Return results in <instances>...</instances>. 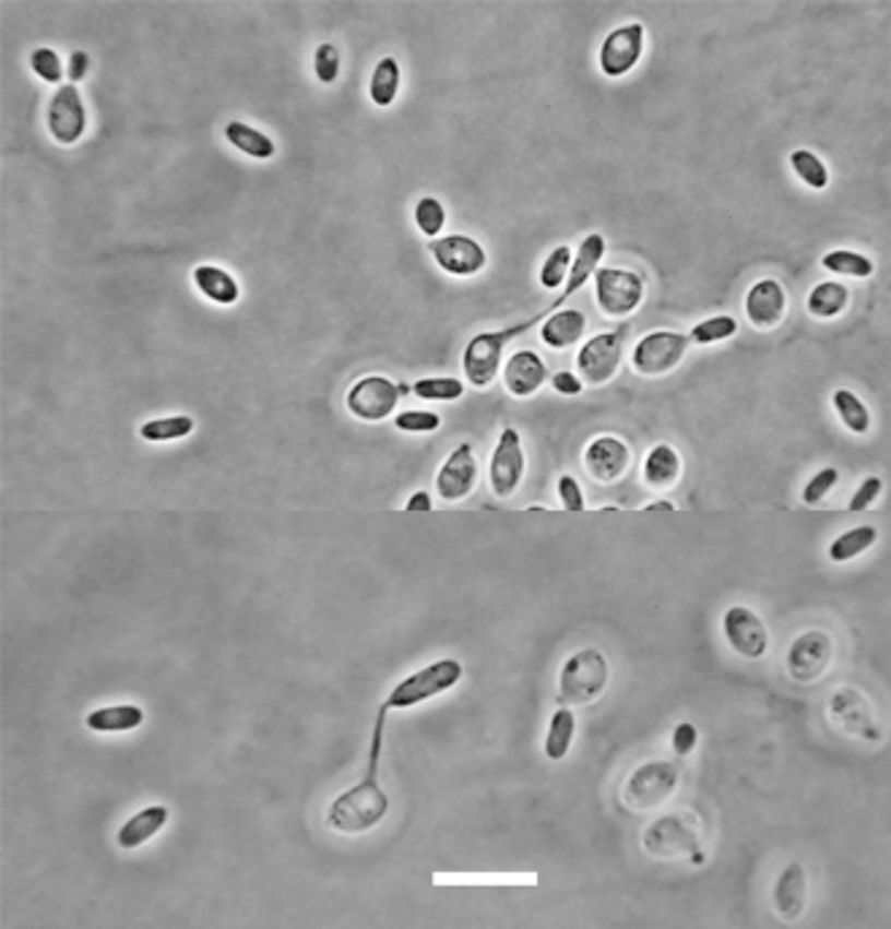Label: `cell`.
I'll return each mask as SVG.
<instances>
[{
  "instance_id": "7402d4cb",
  "label": "cell",
  "mask_w": 891,
  "mask_h": 929,
  "mask_svg": "<svg viewBox=\"0 0 891 929\" xmlns=\"http://www.w3.org/2000/svg\"><path fill=\"white\" fill-rule=\"evenodd\" d=\"M808 903V876L803 865H786L773 886V908L784 921H797Z\"/></svg>"
},
{
  "instance_id": "d4e9b609",
  "label": "cell",
  "mask_w": 891,
  "mask_h": 929,
  "mask_svg": "<svg viewBox=\"0 0 891 929\" xmlns=\"http://www.w3.org/2000/svg\"><path fill=\"white\" fill-rule=\"evenodd\" d=\"M192 284L205 300L216 306H236L241 300V287H238L236 276L219 265H203L192 267Z\"/></svg>"
},
{
  "instance_id": "4316f807",
  "label": "cell",
  "mask_w": 891,
  "mask_h": 929,
  "mask_svg": "<svg viewBox=\"0 0 891 929\" xmlns=\"http://www.w3.org/2000/svg\"><path fill=\"white\" fill-rule=\"evenodd\" d=\"M144 722H146V714L141 705L122 703V705H103V708L90 711L87 719H84V727H87L90 733L111 735V733H133V729H139Z\"/></svg>"
},
{
  "instance_id": "8992f818",
  "label": "cell",
  "mask_w": 891,
  "mask_h": 929,
  "mask_svg": "<svg viewBox=\"0 0 891 929\" xmlns=\"http://www.w3.org/2000/svg\"><path fill=\"white\" fill-rule=\"evenodd\" d=\"M678 781H681V767L673 760L643 762L621 786V802L627 811H654L676 795Z\"/></svg>"
},
{
  "instance_id": "7dc6e473",
  "label": "cell",
  "mask_w": 891,
  "mask_h": 929,
  "mask_svg": "<svg viewBox=\"0 0 891 929\" xmlns=\"http://www.w3.org/2000/svg\"><path fill=\"white\" fill-rule=\"evenodd\" d=\"M700 743V729L692 722H678L670 733V746L676 757H689Z\"/></svg>"
},
{
  "instance_id": "8fae6325",
  "label": "cell",
  "mask_w": 891,
  "mask_h": 929,
  "mask_svg": "<svg viewBox=\"0 0 891 929\" xmlns=\"http://www.w3.org/2000/svg\"><path fill=\"white\" fill-rule=\"evenodd\" d=\"M645 49V27L641 22H627L614 27L599 44V71L608 79H621L641 62Z\"/></svg>"
},
{
  "instance_id": "603a6c76",
  "label": "cell",
  "mask_w": 891,
  "mask_h": 929,
  "mask_svg": "<svg viewBox=\"0 0 891 929\" xmlns=\"http://www.w3.org/2000/svg\"><path fill=\"white\" fill-rule=\"evenodd\" d=\"M586 313L579 309H565L548 313L544 322L538 324L540 341L554 352L570 349V346L579 344L586 335Z\"/></svg>"
},
{
  "instance_id": "74e56055",
  "label": "cell",
  "mask_w": 891,
  "mask_h": 929,
  "mask_svg": "<svg viewBox=\"0 0 891 929\" xmlns=\"http://www.w3.org/2000/svg\"><path fill=\"white\" fill-rule=\"evenodd\" d=\"M738 319L729 317V313H718V317H708L702 319V322H697L692 330H689V341L697 346H713V344H722V341H729L738 335Z\"/></svg>"
},
{
  "instance_id": "f6af8a7d",
  "label": "cell",
  "mask_w": 891,
  "mask_h": 929,
  "mask_svg": "<svg viewBox=\"0 0 891 929\" xmlns=\"http://www.w3.org/2000/svg\"><path fill=\"white\" fill-rule=\"evenodd\" d=\"M400 432H436L441 427V416L436 412H403L395 416Z\"/></svg>"
},
{
  "instance_id": "83f0119b",
  "label": "cell",
  "mask_w": 891,
  "mask_h": 929,
  "mask_svg": "<svg viewBox=\"0 0 891 929\" xmlns=\"http://www.w3.org/2000/svg\"><path fill=\"white\" fill-rule=\"evenodd\" d=\"M603 258H605V238L599 236V233H590V236L581 241L579 252L573 254V265H570L568 282H565L562 293L568 295V298H573V295L594 276V271H597Z\"/></svg>"
},
{
  "instance_id": "484cf974",
  "label": "cell",
  "mask_w": 891,
  "mask_h": 929,
  "mask_svg": "<svg viewBox=\"0 0 891 929\" xmlns=\"http://www.w3.org/2000/svg\"><path fill=\"white\" fill-rule=\"evenodd\" d=\"M684 473V460L676 446L670 443H654L645 454L643 463V481L651 489H670L676 487L678 478Z\"/></svg>"
},
{
  "instance_id": "e0dca14e",
  "label": "cell",
  "mask_w": 891,
  "mask_h": 929,
  "mask_svg": "<svg viewBox=\"0 0 891 929\" xmlns=\"http://www.w3.org/2000/svg\"><path fill=\"white\" fill-rule=\"evenodd\" d=\"M478 478V463L476 452H473V443H460L449 457L443 460V465L438 467L436 476V492L443 503H460L467 495L473 492Z\"/></svg>"
},
{
  "instance_id": "e575fe53",
  "label": "cell",
  "mask_w": 891,
  "mask_h": 929,
  "mask_svg": "<svg viewBox=\"0 0 891 929\" xmlns=\"http://www.w3.org/2000/svg\"><path fill=\"white\" fill-rule=\"evenodd\" d=\"M195 432V419L187 414L176 416H157V419H148L139 427V436L146 443H170L181 441V438H190Z\"/></svg>"
},
{
  "instance_id": "4fadbf2b",
  "label": "cell",
  "mask_w": 891,
  "mask_h": 929,
  "mask_svg": "<svg viewBox=\"0 0 891 929\" xmlns=\"http://www.w3.org/2000/svg\"><path fill=\"white\" fill-rule=\"evenodd\" d=\"M47 130L60 146H73L87 133V106L76 84H62L47 108Z\"/></svg>"
},
{
  "instance_id": "ba28073f",
  "label": "cell",
  "mask_w": 891,
  "mask_h": 929,
  "mask_svg": "<svg viewBox=\"0 0 891 929\" xmlns=\"http://www.w3.org/2000/svg\"><path fill=\"white\" fill-rule=\"evenodd\" d=\"M630 338V322L619 324L608 333L592 335L575 357V368H579V379L590 386H603L619 373L621 360H625V346Z\"/></svg>"
},
{
  "instance_id": "6da1fadb",
  "label": "cell",
  "mask_w": 891,
  "mask_h": 929,
  "mask_svg": "<svg viewBox=\"0 0 891 929\" xmlns=\"http://www.w3.org/2000/svg\"><path fill=\"white\" fill-rule=\"evenodd\" d=\"M387 714H390V711L381 705L373 722V735H370L368 765H365L363 781H357L352 789H346L344 795L335 797L328 808V826L341 832V835H363V832L373 830L376 824L384 822L387 813H390V795H387L379 781Z\"/></svg>"
},
{
  "instance_id": "816d5d0a",
  "label": "cell",
  "mask_w": 891,
  "mask_h": 929,
  "mask_svg": "<svg viewBox=\"0 0 891 929\" xmlns=\"http://www.w3.org/2000/svg\"><path fill=\"white\" fill-rule=\"evenodd\" d=\"M430 509H432V498L425 492V489H416V492L408 498V503H405V511H430Z\"/></svg>"
},
{
  "instance_id": "f5cc1de1",
  "label": "cell",
  "mask_w": 891,
  "mask_h": 929,
  "mask_svg": "<svg viewBox=\"0 0 891 929\" xmlns=\"http://www.w3.org/2000/svg\"><path fill=\"white\" fill-rule=\"evenodd\" d=\"M643 511H676V503L673 500H651V503L643 505Z\"/></svg>"
},
{
  "instance_id": "2e32d148",
  "label": "cell",
  "mask_w": 891,
  "mask_h": 929,
  "mask_svg": "<svg viewBox=\"0 0 891 929\" xmlns=\"http://www.w3.org/2000/svg\"><path fill=\"white\" fill-rule=\"evenodd\" d=\"M430 254L441 271L456 278L478 276L489 262L487 249H484L476 238L460 236V233L430 241Z\"/></svg>"
},
{
  "instance_id": "5b68a950",
  "label": "cell",
  "mask_w": 891,
  "mask_h": 929,
  "mask_svg": "<svg viewBox=\"0 0 891 929\" xmlns=\"http://www.w3.org/2000/svg\"><path fill=\"white\" fill-rule=\"evenodd\" d=\"M462 676H465V668H462L460 659H436V663L425 665L421 670L411 672L403 681H397L381 705L387 711L416 708V705L454 689L462 681Z\"/></svg>"
},
{
  "instance_id": "cb8c5ba5",
  "label": "cell",
  "mask_w": 891,
  "mask_h": 929,
  "mask_svg": "<svg viewBox=\"0 0 891 929\" xmlns=\"http://www.w3.org/2000/svg\"><path fill=\"white\" fill-rule=\"evenodd\" d=\"M168 806H148L144 811L133 813V817L117 830V846L122 848V851H135V848H141L144 843L152 841V837L168 824Z\"/></svg>"
},
{
  "instance_id": "60d3db41",
  "label": "cell",
  "mask_w": 891,
  "mask_h": 929,
  "mask_svg": "<svg viewBox=\"0 0 891 929\" xmlns=\"http://www.w3.org/2000/svg\"><path fill=\"white\" fill-rule=\"evenodd\" d=\"M414 222H416V227H419L421 236H427V238H432V241H436V238L441 236V230L445 227V206L441 201H438V198H432V195L419 198V201H416V209H414Z\"/></svg>"
},
{
  "instance_id": "f1b7e54d",
  "label": "cell",
  "mask_w": 891,
  "mask_h": 929,
  "mask_svg": "<svg viewBox=\"0 0 891 929\" xmlns=\"http://www.w3.org/2000/svg\"><path fill=\"white\" fill-rule=\"evenodd\" d=\"M575 740V714L568 705H559L548 719L544 751L551 762H562L570 754V746Z\"/></svg>"
},
{
  "instance_id": "9c48e42d",
  "label": "cell",
  "mask_w": 891,
  "mask_h": 929,
  "mask_svg": "<svg viewBox=\"0 0 891 929\" xmlns=\"http://www.w3.org/2000/svg\"><path fill=\"white\" fill-rule=\"evenodd\" d=\"M411 392L408 384H397L390 376H365L354 381L346 392V408L359 421H384L395 414L397 403Z\"/></svg>"
},
{
  "instance_id": "f546056e",
  "label": "cell",
  "mask_w": 891,
  "mask_h": 929,
  "mask_svg": "<svg viewBox=\"0 0 891 929\" xmlns=\"http://www.w3.org/2000/svg\"><path fill=\"white\" fill-rule=\"evenodd\" d=\"M400 84H403L400 62L395 60V57H381V60L376 62L373 73H370V84H368V95L370 100H373V106L390 108L392 104H395Z\"/></svg>"
},
{
  "instance_id": "52a82bcc",
  "label": "cell",
  "mask_w": 891,
  "mask_h": 929,
  "mask_svg": "<svg viewBox=\"0 0 891 929\" xmlns=\"http://www.w3.org/2000/svg\"><path fill=\"white\" fill-rule=\"evenodd\" d=\"M594 303L610 319H625L641 309L645 298L643 273L630 267L599 265L594 271Z\"/></svg>"
},
{
  "instance_id": "ac0fdd59",
  "label": "cell",
  "mask_w": 891,
  "mask_h": 929,
  "mask_svg": "<svg viewBox=\"0 0 891 929\" xmlns=\"http://www.w3.org/2000/svg\"><path fill=\"white\" fill-rule=\"evenodd\" d=\"M584 467L586 473L599 484H614L630 471L632 452L621 438L616 436H597L586 443L584 449Z\"/></svg>"
},
{
  "instance_id": "d590c367",
  "label": "cell",
  "mask_w": 891,
  "mask_h": 929,
  "mask_svg": "<svg viewBox=\"0 0 891 929\" xmlns=\"http://www.w3.org/2000/svg\"><path fill=\"white\" fill-rule=\"evenodd\" d=\"M821 267L835 276H848V278H870L876 273V262L867 254L854 252V249H832L821 258Z\"/></svg>"
},
{
  "instance_id": "bcb514c9",
  "label": "cell",
  "mask_w": 891,
  "mask_h": 929,
  "mask_svg": "<svg viewBox=\"0 0 891 929\" xmlns=\"http://www.w3.org/2000/svg\"><path fill=\"white\" fill-rule=\"evenodd\" d=\"M557 492H559V503H562L565 511H584L586 509V500H584V492H581V484L575 481V476H570V473H562V476H559Z\"/></svg>"
},
{
  "instance_id": "7c38bea8",
  "label": "cell",
  "mask_w": 891,
  "mask_h": 929,
  "mask_svg": "<svg viewBox=\"0 0 891 929\" xmlns=\"http://www.w3.org/2000/svg\"><path fill=\"white\" fill-rule=\"evenodd\" d=\"M835 659V641L824 630H808L797 638L786 654V672L797 683H813L824 676Z\"/></svg>"
},
{
  "instance_id": "44dd1931",
  "label": "cell",
  "mask_w": 891,
  "mask_h": 929,
  "mask_svg": "<svg viewBox=\"0 0 891 929\" xmlns=\"http://www.w3.org/2000/svg\"><path fill=\"white\" fill-rule=\"evenodd\" d=\"M546 381H548V368L544 357L533 349L513 352V355L506 360V365H502V384H506V392L508 395L519 397V401L538 395V392L544 390Z\"/></svg>"
},
{
  "instance_id": "9a60e30c",
  "label": "cell",
  "mask_w": 891,
  "mask_h": 929,
  "mask_svg": "<svg viewBox=\"0 0 891 929\" xmlns=\"http://www.w3.org/2000/svg\"><path fill=\"white\" fill-rule=\"evenodd\" d=\"M722 630L740 659H762L770 648V630L753 608L733 606L724 611Z\"/></svg>"
},
{
  "instance_id": "5bb4252c",
  "label": "cell",
  "mask_w": 891,
  "mask_h": 929,
  "mask_svg": "<svg viewBox=\"0 0 891 929\" xmlns=\"http://www.w3.org/2000/svg\"><path fill=\"white\" fill-rule=\"evenodd\" d=\"M524 471H527V457H524L522 436H519L516 427H502L492 452V463H489V487H492L495 498H511L522 484Z\"/></svg>"
},
{
  "instance_id": "f35d334b",
  "label": "cell",
  "mask_w": 891,
  "mask_h": 929,
  "mask_svg": "<svg viewBox=\"0 0 891 929\" xmlns=\"http://www.w3.org/2000/svg\"><path fill=\"white\" fill-rule=\"evenodd\" d=\"M416 397L421 401H436V403H454L465 395V381L451 379V376H430V379H419L411 386Z\"/></svg>"
},
{
  "instance_id": "3957f363",
  "label": "cell",
  "mask_w": 891,
  "mask_h": 929,
  "mask_svg": "<svg viewBox=\"0 0 891 929\" xmlns=\"http://www.w3.org/2000/svg\"><path fill=\"white\" fill-rule=\"evenodd\" d=\"M608 687V659L599 648H581L570 654L559 668L557 703L568 708L592 705Z\"/></svg>"
},
{
  "instance_id": "f907efd6",
  "label": "cell",
  "mask_w": 891,
  "mask_h": 929,
  "mask_svg": "<svg viewBox=\"0 0 891 929\" xmlns=\"http://www.w3.org/2000/svg\"><path fill=\"white\" fill-rule=\"evenodd\" d=\"M90 65H93V60H90L87 52H82V49H76V52L71 55V60H68V84H76L84 82L90 73Z\"/></svg>"
},
{
  "instance_id": "b9f144b4",
  "label": "cell",
  "mask_w": 891,
  "mask_h": 929,
  "mask_svg": "<svg viewBox=\"0 0 891 929\" xmlns=\"http://www.w3.org/2000/svg\"><path fill=\"white\" fill-rule=\"evenodd\" d=\"M31 68L41 82L62 87V79H68V65H62L60 55L49 47H36L31 52Z\"/></svg>"
},
{
  "instance_id": "7bdbcfd3",
  "label": "cell",
  "mask_w": 891,
  "mask_h": 929,
  "mask_svg": "<svg viewBox=\"0 0 891 929\" xmlns=\"http://www.w3.org/2000/svg\"><path fill=\"white\" fill-rule=\"evenodd\" d=\"M837 481H841L837 467H821V471L813 473V478H810V481L803 487V503L805 505L824 503L827 495L837 487Z\"/></svg>"
},
{
  "instance_id": "681fc988",
  "label": "cell",
  "mask_w": 891,
  "mask_h": 929,
  "mask_svg": "<svg viewBox=\"0 0 891 929\" xmlns=\"http://www.w3.org/2000/svg\"><path fill=\"white\" fill-rule=\"evenodd\" d=\"M548 381H551L554 392L562 397H575L584 392V381H581L573 370H557L554 376H548Z\"/></svg>"
},
{
  "instance_id": "30bf717a",
  "label": "cell",
  "mask_w": 891,
  "mask_h": 929,
  "mask_svg": "<svg viewBox=\"0 0 891 929\" xmlns=\"http://www.w3.org/2000/svg\"><path fill=\"white\" fill-rule=\"evenodd\" d=\"M689 346H692L689 335L676 333V330H654V333L643 335L632 349V368L645 379L667 376L684 362Z\"/></svg>"
},
{
  "instance_id": "d6986e66",
  "label": "cell",
  "mask_w": 891,
  "mask_h": 929,
  "mask_svg": "<svg viewBox=\"0 0 891 929\" xmlns=\"http://www.w3.org/2000/svg\"><path fill=\"white\" fill-rule=\"evenodd\" d=\"M830 714L832 719L837 722V727L845 729L848 735H854V738L867 740V743L881 738L872 705L867 703L856 689H837L830 698Z\"/></svg>"
},
{
  "instance_id": "7a4b0ae2",
  "label": "cell",
  "mask_w": 891,
  "mask_h": 929,
  "mask_svg": "<svg viewBox=\"0 0 891 929\" xmlns=\"http://www.w3.org/2000/svg\"><path fill=\"white\" fill-rule=\"evenodd\" d=\"M565 300H568V295L559 293V298L554 300L548 309L533 313V317L524 319V322H516L502 330H484V333L473 335V338L467 341L465 352H462V373H465L467 384H471L473 390H489L502 368V352H506V346L511 344V341H516L519 335L538 327L548 313L559 311V306H562Z\"/></svg>"
},
{
  "instance_id": "4dcf8cb0",
  "label": "cell",
  "mask_w": 891,
  "mask_h": 929,
  "mask_svg": "<svg viewBox=\"0 0 891 929\" xmlns=\"http://www.w3.org/2000/svg\"><path fill=\"white\" fill-rule=\"evenodd\" d=\"M851 289L843 282H821L808 293V313L816 319H835L848 309Z\"/></svg>"
},
{
  "instance_id": "ee69618b",
  "label": "cell",
  "mask_w": 891,
  "mask_h": 929,
  "mask_svg": "<svg viewBox=\"0 0 891 929\" xmlns=\"http://www.w3.org/2000/svg\"><path fill=\"white\" fill-rule=\"evenodd\" d=\"M313 73L322 84H335L341 73V52L335 44H319L313 52Z\"/></svg>"
},
{
  "instance_id": "277c9868",
  "label": "cell",
  "mask_w": 891,
  "mask_h": 929,
  "mask_svg": "<svg viewBox=\"0 0 891 929\" xmlns=\"http://www.w3.org/2000/svg\"><path fill=\"white\" fill-rule=\"evenodd\" d=\"M641 846L654 859L702 862V830L692 813H665L643 830Z\"/></svg>"
},
{
  "instance_id": "8d00e7d4",
  "label": "cell",
  "mask_w": 891,
  "mask_h": 929,
  "mask_svg": "<svg viewBox=\"0 0 891 929\" xmlns=\"http://www.w3.org/2000/svg\"><path fill=\"white\" fill-rule=\"evenodd\" d=\"M789 163L794 174H797V179L803 181L805 187H810V190L821 192L830 187V168H827L824 159L816 155V152L794 150L789 155Z\"/></svg>"
},
{
  "instance_id": "ffe728a7",
  "label": "cell",
  "mask_w": 891,
  "mask_h": 929,
  "mask_svg": "<svg viewBox=\"0 0 891 929\" xmlns=\"http://www.w3.org/2000/svg\"><path fill=\"white\" fill-rule=\"evenodd\" d=\"M786 306H789V295H786L784 284L779 278H759L751 284L746 293V309L748 322L757 330H773L784 322Z\"/></svg>"
},
{
  "instance_id": "d6a6232c",
  "label": "cell",
  "mask_w": 891,
  "mask_h": 929,
  "mask_svg": "<svg viewBox=\"0 0 891 929\" xmlns=\"http://www.w3.org/2000/svg\"><path fill=\"white\" fill-rule=\"evenodd\" d=\"M832 408H835L837 419L843 421V427L854 436H867L872 430V414L865 406L856 392L851 390H835L832 392Z\"/></svg>"
},
{
  "instance_id": "c3c4849f",
  "label": "cell",
  "mask_w": 891,
  "mask_h": 929,
  "mask_svg": "<svg viewBox=\"0 0 891 929\" xmlns=\"http://www.w3.org/2000/svg\"><path fill=\"white\" fill-rule=\"evenodd\" d=\"M881 489H883L881 478H878V476H867L865 481H862L859 487H856L854 498L848 500V511H867L872 503H876L878 498H881Z\"/></svg>"
},
{
  "instance_id": "ab89813d",
  "label": "cell",
  "mask_w": 891,
  "mask_h": 929,
  "mask_svg": "<svg viewBox=\"0 0 891 929\" xmlns=\"http://www.w3.org/2000/svg\"><path fill=\"white\" fill-rule=\"evenodd\" d=\"M570 265H573V249H570L568 243H562V247H557L551 254H548L544 267H540V273H538L540 287H544V289L565 287V282H568Z\"/></svg>"
},
{
  "instance_id": "836d02e7",
  "label": "cell",
  "mask_w": 891,
  "mask_h": 929,
  "mask_svg": "<svg viewBox=\"0 0 891 929\" xmlns=\"http://www.w3.org/2000/svg\"><path fill=\"white\" fill-rule=\"evenodd\" d=\"M225 139L230 141L233 150L243 152L247 157L254 159H271L276 155V144L271 141V135H265L262 130L251 128L247 122H230L225 128Z\"/></svg>"
},
{
  "instance_id": "1f68e13d",
  "label": "cell",
  "mask_w": 891,
  "mask_h": 929,
  "mask_svg": "<svg viewBox=\"0 0 891 929\" xmlns=\"http://www.w3.org/2000/svg\"><path fill=\"white\" fill-rule=\"evenodd\" d=\"M876 544L878 527H872V524H859V527H851L845 529L843 535H837L830 544V549H827V557H830L832 562H837V565H843V562H851L865 555V551H870Z\"/></svg>"
}]
</instances>
